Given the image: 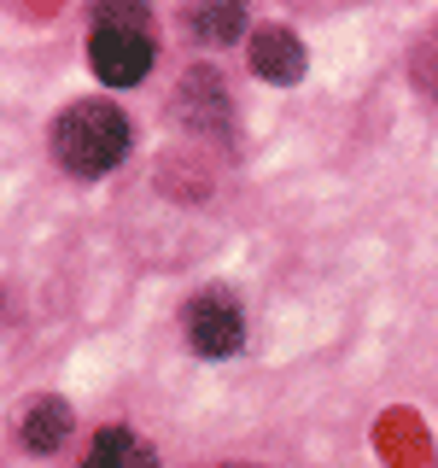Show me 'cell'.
Instances as JSON below:
<instances>
[{
	"label": "cell",
	"mask_w": 438,
	"mask_h": 468,
	"mask_svg": "<svg viewBox=\"0 0 438 468\" xmlns=\"http://www.w3.org/2000/svg\"><path fill=\"white\" fill-rule=\"evenodd\" d=\"M129 141H135V129H129V117L117 112L111 100H77V106H65L58 123H53V158L70 176H82V182L123 165Z\"/></svg>",
	"instance_id": "6da1fadb"
},
{
	"label": "cell",
	"mask_w": 438,
	"mask_h": 468,
	"mask_svg": "<svg viewBox=\"0 0 438 468\" xmlns=\"http://www.w3.org/2000/svg\"><path fill=\"white\" fill-rule=\"evenodd\" d=\"M152 18L146 6H129V0H111V6L94 12V36H88V65L106 88H135L146 70H152Z\"/></svg>",
	"instance_id": "7a4b0ae2"
},
{
	"label": "cell",
	"mask_w": 438,
	"mask_h": 468,
	"mask_svg": "<svg viewBox=\"0 0 438 468\" xmlns=\"http://www.w3.org/2000/svg\"><path fill=\"white\" fill-rule=\"evenodd\" d=\"M182 328H187V346H193L199 357H234V351L245 346V316L228 292H199L182 311Z\"/></svg>",
	"instance_id": "3957f363"
},
{
	"label": "cell",
	"mask_w": 438,
	"mask_h": 468,
	"mask_svg": "<svg viewBox=\"0 0 438 468\" xmlns=\"http://www.w3.org/2000/svg\"><path fill=\"white\" fill-rule=\"evenodd\" d=\"M252 70L275 88H292L304 77V41L292 36L287 24H263L252 36Z\"/></svg>",
	"instance_id": "277c9868"
},
{
	"label": "cell",
	"mask_w": 438,
	"mask_h": 468,
	"mask_svg": "<svg viewBox=\"0 0 438 468\" xmlns=\"http://www.w3.org/2000/svg\"><path fill=\"white\" fill-rule=\"evenodd\" d=\"M82 468H158V457H152V445L135 439L129 428H99Z\"/></svg>",
	"instance_id": "5b68a950"
},
{
	"label": "cell",
	"mask_w": 438,
	"mask_h": 468,
	"mask_svg": "<svg viewBox=\"0 0 438 468\" xmlns=\"http://www.w3.org/2000/svg\"><path fill=\"white\" fill-rule=\"evenodd\" d=\"M18 433H24L29 451H58L70 439V404L65 399H36V404L24 410V428Z\"/></svg>",
	"instance_id": "8992f818"
},
{
	"label": "cell",
	"mask_w": 438,
	"mask_h": 468,
	"mask_svg": "<svg viewBox=\"0 0 438 468\" xmlns=\"http://www.w3.org/2000/svg\"><path fill=\"white\" fill-rule=\"evenodd\" d=\"M193 29L211 41V48H223V41H234V36L245 29V12H240V6H199V12H193Z\"/></svg>",
	"instance_id": "52a82bcc"
},
{
	"label": "cell",
	"mask_w": 438,
	"mask_h": 468,
	"mask_svg": "<svg viewBox=\"0 0 438 468\" xmlns=\"http://www.w3.org/2000/svg\"><path fill=\"white\" fill-rule=\"evenodd\" d=\"M415 77H421V88L438 100V29L427 36V48H421V58H415Z\"/></svg>",
	"instance_id": "ba28073f"
}]
</instances>
